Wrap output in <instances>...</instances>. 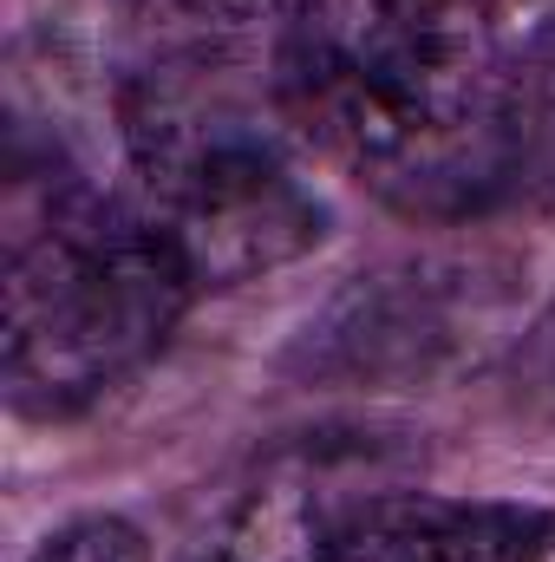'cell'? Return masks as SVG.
Returning <instances> with one entry per match:
<instances>
[{"mask_svg":"<svg viewBox=\"0 0 555 562\" xmlns=\"http://www.w3.org/2000/svg\"><path fill=\"white\" fill-rule=\"evenodd\" d=\"M497 0H287L275 112L380 203L464 223L503 210Z\"/></svg>","mask_w":555,"mask_h":562,"instance_id":"6da1fadb","label":"cell"},{"mask_svg":"<svg viewBox=\"0 0 555 562\" xmlns=\"http://www.w3.org/2000/svg\"><path fill=\"white\" fill-rule=\"evenodd\" d=\"M190 301V269L132 196L53 183L7 236V406L39 425L92 413L163 353Z\"/></svg>","mask_w":555,"mask_h":562,"instance_id":"7a4b0ae2","label":"cell"},{"mask_svg":"<svg viewBox=\"0 0 555 562\" xmlns=\"http://www.w3.org/2000/svg\"><path fill=\"white\" fill-rule=\"evenodd\" d=\"M132 203L196 288H236L301 262L327 236L281 112L196 72H138L118 99Z\"/></svg>","mask_w":555,"mask_h":562,"instance_id":"3957f363","label":"cell"},{"mask_svg":"<svg viewBox=\"0 0 555 562\" xmlns=\"http://www.w3.org/2000/svg\"><path fill=\"white\" fill-rule=\"evenodd\" d=\"M555 510L523 497L366 491L340 504L333 562H550Z\"/></svg>","mask_w":555,"mask_h":562,"instance_id":"277c9868","label":"cell"},{"mask_svg":"<svg viewBox=\"0 0 555 562\" xmlns=\"http://www.w3.org/2000/svg\"><path fill=\"white\" fill-rule=\"evenodd\" d=\"M340 491H327L314 471L275 464L256 484H242L183 550V562H333Z\"/></svg>","mask_w":555,"mask_h":562,"instance_id":"5b68a950","label":"cell"},{"mask_svg":"<svg viewBox=\"0 0 555 562\" xmlns=\"http://www.w3.org/2000/svg\"><path fill=\"white\" fill-rule=\"evenodd\" d=\"M555 196V20L503 66V203Z\"/></svg>","mask_w":555,"mask_h":562,"instance_id":"8992f818","label":"cell"},{"mask_svg":"<svg viewBox=\"0 0 555 562\" xmlns=\"http://www.w3.org/2000/svg\"><path fill=\"white\" fill-rule=\"evenodd\" d=\"M26 562H150V543H144V530L132 517H118V510H86V517H66V524H53Z\"/></svg>","mask_w":555,"mask_h":562,"instance_id":"52a82bcc","label":"cell"}]
</instances>
